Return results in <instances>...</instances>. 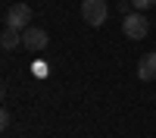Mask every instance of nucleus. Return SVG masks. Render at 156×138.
I'll return each instance as SVG.
<instances>
[{"instance_id": "f257e3e1", "label": "nucleus", "mask_w": 156, "mask_h": 138, "mask_svg": "<svg viewBox=\"0 0 156 138\" xmlns=\"http://www.w3.org/2000/svg\"><path fill=\"white\" fill-rule=\"evenodd\" d=\"M122 32H125V38H131V41H144V38L150 35V22H147V16L144 13H128V16L122 19Z\"/></svg>"}, {"instance_id": "f03ea898", "label": "nucleus", "mask_w": 156, "mask_h": 138, "mask_svg": "<svg viewBox=\"0 0 156 138\" xmlns=\"http://www.w3.org/2000/svg\"><path fill=\"white\" fill-rule=\"evenodd\" d=\"M3 25L6 28H16V32H25L31 25V6L28 3H12L3 13Z\"/></svg>"}, {"instance_id": "7ed1b4c3", "label": "nucleus", "mask_w": 156, "mask_h": 138, "mask_svg": "<svg viewBox=\"0 0 156 138\" xmlns=\"http://www.w3.org/2000/svg\"><path fill=\"white\" fill-rule=\"evenodd\" d=\"M106 13H109L106 0H81V19L87 25H94V28L106 22Z\"/></svg>"}, {"instance_id": "20e7f679", "label": "nucleus", "mask_w": 156, "mask_h": 138, "mask_svg": "<svg viewBox=\"0 0 156 138\" xmlns=\"http://www.w3.org/2000/svg\"><path fill=\"white\" fill-rule=\"evenodd\" d=\"M50 44V35L44 28H37V25H28V28L22 32V47L31 50V54H37V50H44Z\"/></svg>"}, {"instance_id": "39448f33", "label": "nucleus", "mask_w": 156, "mask_h": 138, "mask_svg": "<svg viewBox=\"0 0 156 138\" xmlns=\"http://www.w3.org/2000/svg\"><path fill=\"white\" fill-rule=\"evenodd\" d=\"M137 79L140 82H156V50L147 54V57H140V63H137Z\"/></svg>"}, {"instance_id": "423d86ee", "label": "nucleus", "mask_w": 156, "mask_h": 138, "mask_svg": "<svg viewBox=\"0 0 156 138\" xmlns=\"http://www.w3.org/2000/svg\"><path fill=\"white\" fill-rule=\"evenodd\" d=\"M19 41H22V32H16V28H3V35H0V47L3 50L19 47Z\"/></svg>"}, {"instance_id": "0eeeda50", "label": "nucleus", "mask_w": 156, "mask_h": 138, "mask_svg": "<svg viewBox=\"0 0 156 138\" xmlns=\"http://www.w3.org/2000/svg\"><path fill=\"white\" fill-rule=\"evenodd\" d=\"M131 6H134L137 13H147V9H153V6H156V0H131Z\"/></svg>"}]
</instances>
